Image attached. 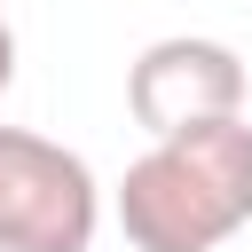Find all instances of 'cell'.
Segmentation results:
<instances>
[{
    "label": "cell",
    "mask_w": 252,
    "mask_h": 252,
    "mask_svg": "<svg viewBox=\"0 0 252 252\" xmlns=\"http://www.w3.org/2000/svg\"><path fill=\"white\" fill-rule=\"evenodd\" d=\"M126 110L150 142L181 134V126H205V118H236L244 110V55L228 39H205V32L150 39L126 63Z\"/></svg>",
    "instance_id": "cell-3"
},
{
    "label": "cell",
    "mask_w": 252,
    "mask_h": 252,
    "mask_svg": "<svg viewBox=\"0 0 252 252\" xmlns=\"http://www.w3.org/2000/svg\"><path fill=\"white\" fill-rule=\"evenodd\" d=\"M94 165L32 126H0V252H94Z\"/></svg>",
    "instance_id": "cell-2"
},
{
    "label": "cell",
    "mask_w": 252,
    "mask_h": 252,
    "mask_svg": "<svg viewBox=\"0 0 252 252\" xmlns=\"http://www.w3.org/2000/svg\"><path fill=\"white\" fill-rule=\"evenodd\" d=\"M252 220V126L205 118L158 134L118 181V228L134 252H220Z\"/></svg>",
    "instance_id": "cell-1"
},
{
    "label": "cell",
    "mask_w": 252,
    "mask_h": 252,
    "mask_svg": "<svg viewBox=\"0 0 252 252\" xmlns=\"http://www.w3.org/2000/svg\"><path fill=\"white\" fill-rule=\"evenodd\" d=\"M16 87V32H8V16H0V94Z\"/></svg>",
    "instance_id": "cell-4"
}]
</instances>
